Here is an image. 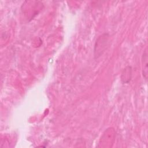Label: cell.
I'll return each mask as SVG.
<instances>
[{
	"label": "cell",
	"mask_w": 148,
	"mask_h": 148,
	"mask_svg": "<svg viewBox=\"0 0 148 148\" xmlns=\"http://www.w3.org/2000/svg\"><path fill=\"white\" fill-rule=\"evenodd\" d=\"M124 72H125V73H123V74H125V76L122 78V80L124 83H127L130 81L131 78V67L127 66L124 69Z\"/></svg>",
	"instance_id": "2"
},
{
	"label": "cell",
	"mask_w": 148,
	"mask_h": 148,
	"mask_svg": "<svg viewBox=\"0 0 148 148\" xmlns=\"http://www.w3.org/2000/svg\"><path fill=\"white\" fill-rule=\"evenodd\" d=\"M147 51L146 49L143 52L142 56L143 62V76L146 80L147 79Z\"/></svg>",
	"instance_id": "1"
}]
</instances>
